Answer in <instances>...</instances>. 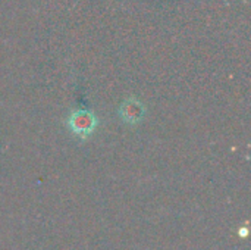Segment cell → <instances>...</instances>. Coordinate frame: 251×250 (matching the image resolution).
Listing matches in <instances>:
<instances>
[{
    "label": "cell",
    "instance_id": "6da1fadb",
    "mask_svg": "<svg viewBox=\"0 0 251 250\" xmlns=\"http://www.w3.org/2000/svg\"><path fill=\"white\" fill-rule=\"evenodd\" d=\"M66 124L75 137L87 139L94 133L97 127V118L91 111H75L69 115Z\"/></svg>",
    "mask_w": 251,
    "mask_h": 250
},
{
    "label": "cell",
    "instance_id": "7a4b0ae2",
    "mask_svg": "<svg viewBox=\"0 0 251 250\" xmlns=\"http://www.w3.org/2000/svg\"><path fill=\"white\" fill-rule=\"evenodd\" d=\"M119 115H121V118H122L124 122L131 124V125H135V124H138V122L143 121V118L146 115V108H144V105L138 99L131 97V99H126L121 105Z\"/></svg>",
    "mask_w": 251,
    "mask_h": 250
}]
</instances>
